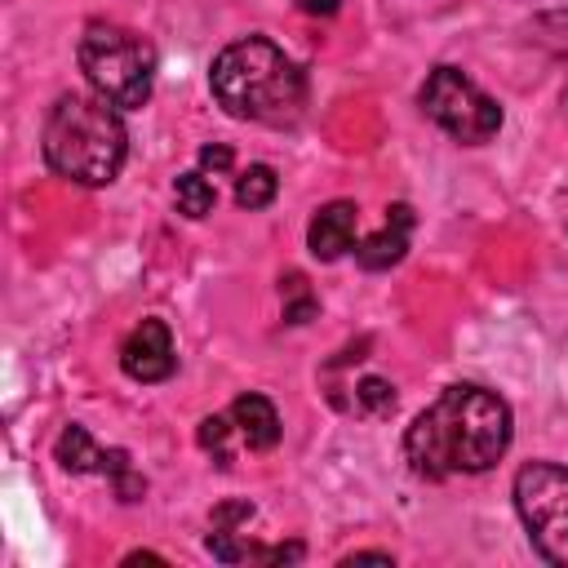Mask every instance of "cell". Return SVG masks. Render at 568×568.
<instances>
[{"label": "cell", "instance_id": "52a82bcc", "mask_svg": "<svg viewBox=\"0 0 568 568\" xmlns=\"http://www.w3.org/2000/svg\"><path fill=\"white\" fill-rule=\"evenodd\" d=\"M53 457H58V462H62V470H71V475H106V479L115 484L120 501H138V497H142V488H146V484L133 475V466H129V453H124V448H98V444L89 439V430H84V426H75V422L58 435Z\"/></svg>", "mask_w": 568, "mask_h": 568}, {"label": "cell", "instance_id": "2e32d148", "mask_svg": "<svg viewBox=\"0 0 568 568\" xmlns=\"http://www.w3.org/2000/svg\"><path fill=\"white\" fill-rule=\"evenodd\" d=\"M355 408L368 417H386L395 408V386L386 377H359L355 382Z\"/></svg>", "mask_w": 568, "mask_h": 568}, {"label": "cell", "instance_id": "6da1fadb", "mask_svg": "<svg viewBox=\"0 0 568 568\" xmlns=\"http://www.w3.org/2000/svg\"><path fill=\"white\" fill-rule=\"evenodd\" d=\"M510 448V408L501 395L457 382L404 430V457L422 479L479 475Z\"/></svg>", "mask_w": 568, "mask_h": 568}, {"label": "cell", "instance_id": "d6986e66", "mask_svg": "<svg viewBox=\"0 0 568 568\" xmlns=\"http://www.w3.org/2000/svg\"><path fill=\"white\" fill-rule=\"evenodd\" d=\"M342 564H390V555H386V550H355V555H346Z\"/></svg>", "mask_w": 568, "mask_h": 568}, {"label": "cell", "instance_id": "ba28073f", "mask_svg": "<svg viewBox=\"0 0 568 568\" xmlns=\"http://www.w3.org/2000/svg\"><path fill=\"white\" fill-rule=\"evenodd\" d=\"M120 368L133 377V382H164L173 368H178V355H173V333L164 320H142L124 346H120Z\"/></svg>", "mask_w": 568, "mask_h": 568}, {"label": "cell", "instance_id": "30bf717a", "mask_svg": "<svg viewBox=\"0 0 568 568\" xmlns=\"http://www.w3.org/2000/svg\"><path fill=\"white\" fill-rule=\"evenodd\" d=\"M408 235H413V209L408 204H390L386 222L368 240L355 244V262L364 271H386V266H395L408 253Z\"/></svg>", "mask_w": 568, "mask_h": 568}, {"label": "cell", "instance_id": "7c38bea8", "mask_svg": "<svg viewBox=\"0 0 568 568\" xmlns=\"http://www.w3.org/2000/svg\"><path fill=\"white\" fill-rule=\"evenodd\" d=\"M275 191H280V178H275V169L271 164H248L240 178H235V204L240 209H266L271 200H275Z\"/></svg>", "mask_w": 568, "mask_h": 568}, {"label": "cell", "instance_id": "5bb4252c", "mask_svg": "<svg viewBox=\"0 0 568 568\" xmlns=\"http://www.w3.org/2000/svg\"><path fill=\"white\" fill-rule=\"evenodd\" d=\"M280 302H284V320L288 324H306L311 315H315V293H311V284H306V275H297V271H288L284 280H280Z\"/></svg>", "mask_w": 568, "mask_h": 568}, {"label": "cell", "instance_id": "3957f363", "mask_svg": "<svg viewBox=\"0 0 568 568\" xmlns=\"http://www.w3.org/2000/svg\"><path fill=\"white\" fill-rule=\"evenodd\" d=\"M124 120L102 93H62L49 106L44 160L58 178H71L80 186H106L124 164Z\"/></svg>", "mask_w": 568, "mask_h": 568}, {"label": "cell", "instance_id": "8992f818", "mask_svg": "<svg viewBox=\"0 0 568 568\" xmlns=\"http://www.w3.org/2000/svg\"><path fill=\"white\" fill-rule=\"evenodd\" d=\"M417 102H422V111H426L448 138H457V142H466V146H479V142H488V138L501 129V106H497L466 71H457V67H435V71L426 75Z\"/></svg>", "mask_w": 568, "mask_h": 568}, {"label": "cell", "instance_id": "9a60e30c", "mask_svg": "<svg viewBox=\"0 0 568 568\" xmlns=\"http://www.w3.org/2000/svg\"><path fill=\"white\" fill-rule=\"evenodd\" d=\"M231 435H235V422H231V417H204L200 430H195L200 448H204L217 466H231Z\"/></svg>", "mask_w": 568, "mask_h": 568}, {"label": "cell", "instance_id": "ac0fdd59", "mask_svg": "<svg viewBox=\"0 0 568 568\" xmlns=\"http://www.w3.org/2000/svg\"><path fill=\"white\" fill-rule=\"evenodd\" d=\"M302 13H311V18H328V13H337L342 9V0H293Z\"/></svg>", "mask_w": 568, "mask_h": 568}, {"label": "cell", "instance_id": "9c48e42d", "mask_svg": "<svg viewBox=\"0 0 568 568\" xmlns=\"http://www.w3.org/2000/svg\"><path fill=\"white\" fill-rule=\"evenodd\" d=\"M355 226H359V209L351 200H328L324 209H315L306 226V248L320 262H337L346 248H355Z\"/></svg>", "mask_w": 568, "mask_h": 568}, {"label": "cell", "instance_id": "5b68a950", "mask_svg": "<svg viewBox=\"0 0 568 568\" xmlns=\"http://www.w3.org/2000/svg\"><path fill=\"white\" fill-rule=\"evenodd\" d=\"M515 510L541 559L568 568V466L528 462L515 475Z\"/></svg>", "mask_w": 568, "mask_h": 568}, {"label": "cell", "instance_id": "8fae6325", "mask_svg": "<svg viewBox=\"0 0 568 568\" xmlns=\"http://www.w3.org/2000/svg\"><path fill=\"white\" fill-rule=\"evenodd\" d=\"M226 417L235 422V435H240L244 448H253V453L275 448V439H280V413H275V404L266 395H240Z\"/></svg>", "mask_w": 568, "mask_h": 568}, {"label": "cell", "instance_id": "7a4b0ae2", "mask_svg": "<svg viewBox=\"0 0 568 568\" xmlns=\"http://www.w3.org/2000/svg\"><path fill=\"white\" fill-rule=\"evenodd\" d=\"M213 98L235 120L253 124H293L306 102L302 67L266 36H244L213 58L209 71Z\"/></svg>", "mask_w": 568, "mask_h": 568}, {"label": "cell", "instance_id": "e0dca14e", "mask_svg": "<svg viewBox=\"0 0 568 568\" xmlns=\"http://www.w3.org/2000/svg\"><path fill=\"white\" fill-rule=\"evenodd\" d=\"M200 164L213 169V173H226L231 169V146H204L200 151Z\"/></svg>", "mask_w": 568, "mask_h": 568}, {"label": "cell", "instance_id": "277c9868", "mask_svg": "<svg viewBox=\"0 0 568 568\" xmlns=\"http://www.w3.org/2000/svg\"><path fill=\"white\" fill-rule=\"evenodd\" d=\"M80 71L93 93H102L115 106H142L155 89V49L129 27L115 22H89L75 44Z\"/></svg>", "mask_w": 568, "mask_h": 568}, {"label": "cell", "instance_id": "4fadbf2b", "mask_svg": "<svg viewBox=\"0 0 568 568\" xmlns=\"http://www.w3.org/2000/svg\"><path fill=\"white\" fill-rule=\"evenodd\" d=\"M173 200H178V213L204 217V213H213L217 191H213V182H209L204 173H182V178L173 182Z\"/></svg>", "mask_w": 568, "mask_h": 568}]
</instances>
